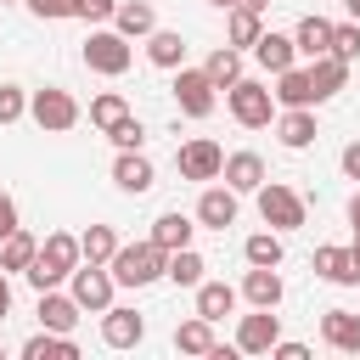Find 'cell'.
Wrapping results in <instances>:
<instances>
[{"label":"cell","instance_id":"cell-24","mask_svg":"<svg viewBox=\"0 0 360 360\" xmlns=\"http://www.w3.org/2000/svg\"><path fill=\"white\" fill-rule=\"evenodd\" d=\"M146 62L152 68H186V39H180V28H152L146 34Z\"/></svg>","mask_w":360,"mask_h":360},{"label":"cell","instance_id":"cell-52","mask_svg":"<svg viewBox=\"0 0 360 360\" xmlns=\"http://www.w3.org/2000/svg\"><path fill=\"white\" fill-rule=\"evenodd\" d=\"M0 354H6V349H0Z\"/></svg>","mask_w":360,"mask_h":360},{"label":"cell","instance_id":"cell-42","mask_svg":"<svg viewBox=\"0 0 360 360\" xmlns=\"http://www.w3.org/2000/svg\"><path fill=\"white\" fill-rule=\"evenodd\" d=\"M338 169H343V180H354V186H360V141H349V146L338 152Z\"/></svg>","mask_w":360,"mask_h":360},{"label":"cell","instance_id":"cell-5","mask_svg":"<svg viewBox=\"0 0 360 360\" xmlns=\"http://www.w3.org/2000/svg\"><path fill=\"white\" fill-rule=\"evenodd\" d=\"M28 118H34L45 135H68V129L79 124V101H73L62 84H45V90L28 96Z\"/></svg>","mask_w":360,"mask_h":360},{"label":"cell","instance_id":"cell-22","mask_svg":"<svg viewBox=\"0 0 360 360\" xmlns=\"http://www.w3.org/2000/svg\"><path fill=\"white\" fill-rule=\"evenodd\" d=\"M22 360H79V343H73V332H51V326H39V332L22 343Z\"/></svg>","mask_w":360,"mask_h":360},{"label":"cell","instance_id":"cell-46","mask_svg":"<svg viewBox=\"0 0 360 360\" xmlns=\"http://www.w3.org/2000/svg\"><path fill=\"white\" fill-rule=\"evenodd\" d=\"M349 225H354V236H360V191L349 197Z\"/></svg>","mask_w":360,"mask_h":360},{"label":"cell","instance_id":"cell-3","mask_svg":"<svg viewBox=\"0 0 360 360\" xmlns=\"http://www.w3.org/2000/svg\"><path fill=\"white\" fill-rule=\"evenodd\" d=\"M225 107H231V118H236L242 129H264V124H276V90L259 84V79H236V84L225 90Z\"/></svg>","mask_w":360,"mask_h":360},{"label":"cell","instance_id":"cell-34","mask_svg":"<svg viewBox=\"0 0 360 360\" xmlns=\"http://www.w3.org/2000/svg\"><path fill=\"white\" fill-rule=\"evenodd\" d=\"M79 248H84V264H112V253H118V231H112V225H90V231L79 236Z\"/></svg>","mask_w":360,"mask_h":360},{"label":"cell","instance_id":"cell-12","mask_svg":"<svg viewBox=\"0 0 360 360\" xmlns=\"http://www.w3.org/2000/svg\"><path fill=\"white\" fill-rule=\"evenodd\" d=\"M242 298H248L253 309H276V304L287 298L281 270H276V264H248V276H242Z\"/></svg>","mask_w":360,"mask_h":360},{"label":"cell","instance_id":"cell-43","mask_svg":"<svg viewBox=\"0 0 360 360\" xmlns=\"http://www.w3.org/2000/svg\"><path fill=\"white\" fill-rule=\"evenodd\" d=\"M17 225H22V219H17V202H11V191H0V242H6Z\"/></svg>","mask_w":360,"mask_h":360},{"label":"cell","instance_id":"cell-4","mask_svg":"<svg viewBox=\"0 0 360 360\" xmlns=\"http://www.w3.org/2000/svg\"><path fill=\"white\" fill-rule=\"evenodd\" d=\"M129 62H135V51H129V39L118 28H90V39H84V68L90 73L118 79V73H129Z\"/></svg>","mask_w":360,"mask_h":360},{"label":"cell","instance_id":"cell-26","mask_svg":"<svg viewBox=\"0 0 360 360\" xmlns=\"http://www.w3.org/2000/svg\"><path fill=\"white\" fill-rule=\"evenodd\" d=\"M276 107H315V84H309V68H287L276 73Z\"/></svg>","mask_w":360,"mask_h":360},{"label":"cell","instance_id":"cell-8","mask_svg":"<svg viewBox=\"0 0 360 360\" xmlns=\"http://www.w3.org/2000/svg\"><path fill=\"white\" fill-rule=\"evenodd\" d=\"M214 90H219V84H214L202 68H174V107H180L186 118H208L214 101H219Z\"/></svg>","mask_w":360,"mask_h":360},{"label":"cell","instance_id":"cell-41","mask_svg":"<svg viewBox=\"0 0 360 360\" xmlns=\"http://www.w3.org/2000/svg\"><path fill=\"white\" fill-rule=\"evenodd\" d=\"M112 11H118V0H79L73 6V17H84V22H112Z\"/></svg>","mask_w":360,"mask_h":360},{"label":"cell","instance_id":"cell-1","mask_svg":"<svg viewBox=\"0 0 360 360\" xmlns=\"http://www.w3.org/2000/svg\"><path fill=\"white\" fill-rule=\"evenodd\" d=\"M84 264V248H79V236H68V231H51L45 242H39V259L22 270L28 276V287L34 292H51V287H62L73 270Z\"/></svg>","mask_w":360,"mask_h":360},{"label":"cell","instance_id":"cell-39","mask_svg":"<svg viewBox=\"0 0 360 360\" xmlns=\"http://www.w3.org/2000/svg\"><path fill=\"white\" fill-rule=\"evenodd\" d=\"M28 112V90L22 84H0V124H17Z\"/></svg>","mask_w":360,"mask_h":360},{"label":"cell","instance_id":"cell-27","mask_svg":"<svg viewBox=\"0 0 360 360\" xmlns=\"http://www.w3.org/2000/svg\"><path fill=\"white\" fill-rule=\"evenodd\" d=\"M191 236H197V225H191L180 208H169V214H158V219H152V242H158L163 253H174V248H191Z\"/></svg>","mask_w":360,"mask_h":360},{"label":"cell","instance_id":"cell-7","mask_svg":"<svg viewBox=\"0 0 360 360\" xmlns=\"http://www.w3.org/2000/svg\"><path fill=\"white\" fill-rule=\"evenodd\" d=\"M68 292L79 298V309L101 315V309H112V292H118V281H112V270H107V264H79V270L68 276Z\"/></svg>","mask_w":360,"mask_h":360},{"label":"cell","instance_id":"cell-19","mask_svg":"<svg viewBox=\"0 0 360 360\" xmlns=\"http://www.w3.org/2000/svg\"><path fill=\"white\" fill-rule=\"evenodd\" d=\"M321 338H326V349H338V354H360V315H354V309H326V315H321Z\"/></svg>","mask_w":360,"mask_h":360},{"label":"cell","instance_id":"cell-51","mask_svg":"<svg viewBox=\"0 0 360 360\" xmlns=\"http://www.w3.org/2000/svg\"><path fill=\"white\" fill-rule=\"evenodd\" d=\"M0 6H17V0H0Z\"/></svg>","mask_w":360,"mask_h":360},{"label":"cell","instance_id":"cell-49","mask_svg":"<svg viewBox=\"0 0 360 360\" xmlns=\"http://www.w3.org/2000/svg\"><path fill=\"white\" fill-rule=\"evenodd\" d=\"M208 6H219V11H231V6H236V0H208Z\"/></svg>","mask_w":360,"mask_h":360},{"label":"cell","instance_id":"cell-40","mask_svg":"<svg viewBox=\"0 0 360 360\" xmlns=\"http://www.w3.org/2000/svg\"><path fill=\"white\" fill-rule=\"evenodd\" d=\"M22 6H28L39 22H62V17H73V6H79V0H22Z\"/></svg>","mask_w":360,"mask_h":360},{"label":"cell","instance_id":"cell-36","mask_svg":"<svg viewBox=\"0 0 360 360\" xmlns=\"http://www.w3.org/2000/svg\"><path fill=\"white\" fill-rule=\"evenodd\" d=\"M118 118H129V101H124V96H118V90H101V96H96V101H90V124H96V129H101V135H107V129H112V124H118Z\"/></svg>","mask_w":360,"mask_h":360},{"label":"cell","instance_id":"cell-44","mask_svg":"<svg viewBox=\"0 0 360 360\" xmlns=\"http://www.w3.org/2000/svg\"><path fill=\"white\" fill-rule=\"evenodd\" d=\"M270 354H276V360H309V349H304V343H287V338H276Z\"/></svg>","mask_w":360,"mask_h":360},{"label":"cell","instance_id":"cell-15","mask_svg":"<svg viewBox=\"0 0 360 360\" xmlns=\"http://www.w3.org/2000/svg\"><path fill=\"white\" fill-rule=\"evenodd\" d=\"M141 338H146V321H141L135 309H124V304L101 309V343H107V349H135Z\"/></svg>","mask_w":360,"mask_h":360},{"label":"cell","instance_id":"cell-47","mask_svg":"<svg viewBox=\"0 0 360 360\" xmlns=\"http://www.w3.org/2000/svg\"><path fill=\"white\" fill-rule=\"evenodd\" d=\"M236 6H248V11H264V6H270V0H236Z\"/></svg>","mask_w":360,"mask_h":360},{"label":"cell","instance_id":"cell-50","mask_svg":"<svg viewBox=\"0 0 360 360\" xmlns=\"http://www.w3.org/2000/svg\"><path fill=\"white\" fill-rule=\"evenodd\" d=\"M354 264H360V236H354Z\"/></svg>","mask_w":360,"mask_h":360},{"label":"cell","instance_id":"cell-11","mask_svg":"<svg viewBox=\"0 0 360 360\" xmlns=\"http://www.w3.org/2000/svg\"><path fill=\"white\" fill-rule=\"evenodd\" d=\"M191 219H197L202 231H231V225H236V191H231V186H202Z\"/></svg>","mask_w":360,"mask_h":360},{"label":"cell","instance_id":"cell-2","mask_svg":"<svg viewBox=\"0 0 360 360\" xmlns=\"http://www.w3.org/2000/svg\"><path fill=\"white\" fill-rule=\"evenodd\" d=\"M112 281L118 287H152L158 276H169V253L146 236V242H118V253H112Z\"/></svg>","mask_w":360,"mask_h":360},{"label":"cell","instance_id":"cell-30","mask_svg":"<svg viewBox=\"0 0 360 360\" xmlns=\"http://www.w3.org/2000/svg\"><path fill=\"white\" fill-rule=\"evenodd\" d=\"M214 343H219V338H214V321H208V315H191V321L174 326V349H180V354H208Z\"/></svg>","mask_w":360,"mask_h":360},{"label":"cell","instance_id":"cell-13","mask_svg":"<svg viewBox=\"0 0 360 360\" xmlns=\"http://www.w3.org/2000/svg\"><path fill=\"white\" fill-rule=\"evenodd\" d=\"M315 135H321L315 107H281V112H276V141H281L287 152H304Z\"/></svg>","mask_w":360,"mask_h":360},{"label":"cell","instance_id":"cell-16","mask_svg":"<svg viewBox=\"0 0 360 360\" xmlns=\"http://www.w3.org/2000/svg\"><path fill=\"white\" fill-rule=\"evenodd\" d=\"M253 62H259L264 73H287V68L298 62V45H292V34H276V28H264V34L253 39Z\"/></svg>","mask_w":360,"mask_h":360},{"label":"cell","instance_id":"cell-48","mask_svg":"<svg viewBox=\"0 0 360 360\" xmlns=\"http://www.w3.org/2000/svg\"><path fill=\"white\" fill-rule=\"evenodd\" d=\"M343 11H349V17H354V22H360V0H343Z\"/></svg>","mask_w":360,"mask_h":360},{"label":"cell","instance_id":"cell-35","mask_svg":"<svg viewBox=\"0 0 360 360\" xmlns=\"http://www.w3.org/2000/svg\"><path fill=\"white\" fill-rule=\"evenodd\" d=\"M242 259H248V264H281V259H287L281 231H253V236L242 242Z\"/></svg>","mask_w":360,"mask_h":360},{"label":"cell","instance_id":"cell-6","mask_svg":"<svg viewBox=\"0 0 360 360\" xmlns=\"http://www.w3.org/2000/svg\"><path fill=\"white\" fill-rule=\"evenodd\" d=\"M253 197H259V219H264L270 231H281V236H287V231H298V225H304V197H298L292 186L264 180Z\"/></svg>","mask_w":360,"mask_h":360},{"label":"cell","instance_id":"cell-33","mask_svg":"<svg viewBox=\"0 0 360 360\" xmlns=\"http://www.w3.org/2000/svg\"><path fill=\"white\" fill-rule=\"evenodd\" d=\"M202 270H208V259H202L197 248H174V253H169V281H174V287H191V292H197Z\"/></svg>","mask_w":360,"mask_h":360},{"label":"cell","instance_id":"cell-9","mask_svg":"<svg viewBox=\"0 0 360 360\" xmlns=\"http://www.w3.org/2000/svg\"><path fill=\"white\" fill-rule=\"evenodd\" d=\"M174 163H180V180H219V169H225V146L219 141H208V135H191L180 152H174Z\"/></svg>","mask_w":360,"mask_h":360},{"label":"cell","instance_id":"cell-14","mask_svg":"<svg viewBox=\"0 0 360 360\" xmlns=\"http://www.w3.org/2000/svg\"><path fill=\"white\" fill-rule=\"evenodd\" d=\"M112 186H118V191H129V197L152 191V186H158L152 158H146V152H118V158H112Z\"/></svg>","mask_w":360,"mask_h":360},{"label":"cell","instance_id":"cell-20","mask_svg":"<svg viewBox=\"0 0 360 360\" xmlns=\"http://www.w3.org/2000/svg\"><path fill=\"white\" fill-rule=\"evenodd\" d=\"M309 84H315V107H321V101H332V96L349 84V62H343V56H332V51H326V56H315V62H309Z\"/></svg>","mask_w":360,"mask_h":360},{"label":"cell","instance_id":"cell-28","mask_svg":"<svg viewBox=\"0 0 360 360\" xmlns=\"http://www.w3.org/2000/svg\"><path fill=\"white\" fill-rule=\"evenodd\" d=\"M292 45H298V56H309V62H315V56H326V51H332V22L309 11V17L292 28Z\"/></svg>","mask_w":360,"mask_h":360},{"label":"cell","instance_id":"cell-23","mask_svg":"<svg viewBox=\"0 0 360 360\" xmlns=\"http://www.w3.org/2000/svg\"><path fill=\"white\" fill-rule=\"evenodd\" d=\"M112 28H118L124 39H146V34L158 28V11H152V0H118V11H112Z\"/></svg>","mask_w":360,"mask_h":360},{"label":"cell","instance_id":"cell-37","mask_svg":"<svg viewBox=\"0 0 360 360\" xmlns=\"http://www.w3.org/2000/svg\"><path fill=\"white\" fill-rule=\"evenodd\" d=\"M107 141H112L118 152H141V146H146V124H141V118L129 112V118H118V124L107 129Z\"/></svg>","mask_w":360,"mask_h":360},{"label":"cell","instance_id":"cell-18","mask_svg":"<svg viewBox=\"0 0 360 360\" xmlns=\"http://www.w3.org/2000/svg\"><path fill=\"white\" fill-rule=\"evenodd\" d=\"M315 276H321V281H332V287H360L354 248H315Z\"/></svg>","mask_w":360,"mask_h":360},{"label":"cell","instance_id":"cell-38","mask_svg":"<svg viewBox=\"0 0 360 360\" xmlns=\"http://www.w3.org/2000/svg\"><path fill=\"white\" fill-rule=\"evenodd\" d=\"M332 56H343V62L360 56V22H354V17H349V22H332Z\"/></svg>","mask_w":360,"mask_h":360},{"label":"cell","instance_id":"cell-25","mask_svg":"<svg viewBox=\"0 0 360 360\" xmlns=\"http://www.w3.org/2000/svg\"><path fill=\"white\" fill-rule=\"evenodd\" d=\"M236 298H242V287H231V281H197V315H208V321H225L231 309H236Z\"/></svg>","mask_w":360,"mask_h":360},{"label":"cell","instance_id":"cell-10","mask_svg":"<svg viewBox=\"0 0 360 360\" xmlns=\"http://www.w3.org/2000/svg\"><path fill=\"white\" fill-rule=\"evenodd\" d=\"M276 338H281V315H276V309H253V315H242V326H236V349H242V354H270Z\"/></svg>","mask_w":360,"mask_h":360},{"label":"cell","instance_id":"cell-45","mask_svg":"<svg viewBox=\"0 0 360 360\" xmlns=\"http://www.w3.org/2000/svg\"><path fill=\"white\" fill-rule=\"evenodd\" d=\"M11 315V281H6V270H0V321Z\"/></svg>","mask_w":360,"mask_h":360},{"label":"cell","instance_id":"cell-17","mask_svg":"<svg viewBox=\"0 0 360 360\" xmlns=\"http://www.w3.org/2000/svg\"><path fill=\"white\" fill-rule=\"evenodd\" d=\"M219 180H225L236 197H242V191H259V186H264V158H259V152H225Z\"/></svg>","mask_w":360,"mask_h":360},{"label":"cell","instance_id":"cell-21","mask_svg":"<svg viewBox=\"0 0 360 360\" xmlns=\"http://www.w3.org/2000/svg\"><path fill=\"white\" fill-rule=\"evenodd\" d=\"M79 315H84V309H79V298H73V292H56V287H51V292H39V326H51V332H73V326H79Z\"/></svg>","mask_w":360,"mask_h":360},{"label":"cell","instance_id":"cell-32","mask_svg":"<svg viewBox=\"0 0 360 360\" xmlns=\"http://www.w3.org/2000/svg\"><path fill=\"white\" fill-rule=\"evenodd\" d=\"M202 73H208V79H214L219 90H231V84L242 79V51H236V45H219V51H208Z\"/></svg>","mask_w":360,"mask_h":360},{"label":"cell","instance_id":"cell-29","mask_svg":"<svg viewBox=\"0 0 360 360\" xmlns=\"http://www.w3.org/2000/svg\"><path fill=\"white\" fill-rule=\"evenodd\" d=\"M264 34V11H248V6H231V17H225V39L236 45V51H253V39Z\"/></svg>","mask_w":360,"mask_h":360},{"label":"cell","instance_id":"cell-31","mask_svg":"<svg viewBox=\"0 0 360 360\" xmlns=\"http://www.w3.org/2000/svg\"><path fill=\"white\" fill-rule=\"evenodd\" d=\"M34 259H39V242H34V236H28L22 225H17V231H11L6 242H0V270L11 276V270H28Z\"/></svg>","mask_w":360,"mask_h":360}]
</instances>
